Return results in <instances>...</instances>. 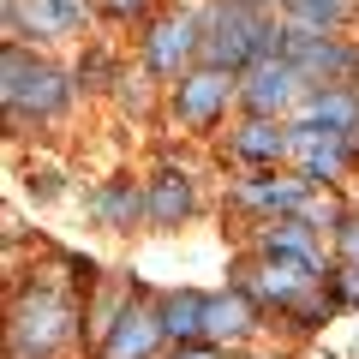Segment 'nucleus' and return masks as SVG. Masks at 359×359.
<instances>
[{
  "instance_id": "obj_1",
  "label": "nucleus",
  "mask_w": 359,
  "mask_h": 359,
  "mask_svg": "<svg viewBox=\"0 0 359 359\" xmlns=\"http://www.w3.org/2000/svg\"><path fill=\"white\" fill-rule=\"evenodd\" d=\"M204 18V42H198V66H216V72H245L252 60L282 54L287 25L269 13L264 0H216Z\"/></svg>"
},
{
  "instance_id": "obj_2",
  "label": "nucleus",
  "mask_w": 359,
  "mask_h": 359,
  "mask_svg": "<svg viewBox=\"0 0 359 359\" xmlns=\"http://www.w3.org/2000/svg\"><path fill=\"white\" fill-rule=\"evenodd\" d=\"M0 96H6V114L54 120L72 102V84H66V72H54L48 60H36V54H25L18 42H6V54H0Z\"/></svg>"
},
{
  "instance_id": "obj_3",
  "label": "nucleus",
  "mask_w": 359,
  "mask_h": 359,
  "mask_svg": "<svg viewBox=\"0 0 359 359\" xmlns=\"http://www.w3.org/2000/svg\"><path fill=\"white\" fill-rule=\"evenodd\" d=\"M72 323H78V306L60 287H30L13 311V359H54L72 341Z\"/></svg>"
},
{
  "instance_id": "obj_4",
  "label": "nucleus",
  "mask_w": 359,
  "mask_h": 359,
  "mask_svg": "<svg viewBox=\"0 0 359 359\" xmlns=\"http://www.w3.org/2000/svg\"><path fill=\"white\" fill-rule=\"evenodd\" d=\"M282 60H294L311 90H347L359 78V48H341L330 30H311V25H287Z\"/></svg>"
},
{
  "instance_id": "obj_5",
  "label": "nucleus",
  "mask_w": 359,
  "mask_h": 359,
  "mask_svg": "<svg viewBox=\"0 0 359 359\" xmlns=\"http://www.w3.org/2000/svg\"><path fill=\"white\" fill-rule=\"evenodd\" d=\"M299 96H306V78H299V66L282 60V54L252 60V66L240 72V102L252 108V114H264V120H282Z\"/></svg>"
},
{
  "instance_id": "obj_6",
  "label": "nucleus",
  "mask_w": 359,
  "mask_h": 359,
  "mask_svg": "<svg viewBox=\"0 0 359 359\" xmlns=\"http://www.w3.org/2000/svg\"><path fill=\"white\" fill-rule=\"evenodd\" d=\"M287 156L299 162V174L311 180V186H335V180L347 174V162H353V138L347 132H323V126H287Z\"/></svg>"
},
{
  "instance_id": "obj_7",
  "label": "nucleus",
  "mask_w": 359,
  "mask_h": 359,
  "mask_svg": "<svg viewBox=\"0 0 359 359\" xmlns=\"http://www.w3.org/2000/svg\"><path fill=\"white\" fill-rule=\"evenodd\" d=\"M323 276L330 269H318V264H306V257H287V252H264V264L252 269V282H240L252 299H276V306H294V299H306V294H318L323 287Z\"/></svg>"
},
{
  "instance_id": "obj_8",
  "label": "nucleus",
  "mask_w": 359,
  "mask_h": 359,
  "mask_svg": "<svg viewBox=\"0 0 359 359\" xmlns=\"http://www.w3.org/2000/svg\"><path fill=\"white\" fill-rule=\"evenodd\" d=\"M198 42H204V18L198 13H168L144 36V60H150L156 78H186V60H198Z\"/></svg>"
},
{
  "instance_id": "obj_9",
  "label": "nucleus",
  "mask_w": 359,
  "mask_h": 359,
  "mask_svg": "<svg viewBox=\"0 0 359 359\" xmlns=\"http://www.w3.org/2000/svg\"><path fill=\"white\" fill-rule=\"evenodd\" d=\"M228 96H240V72L198 66V72L180 78V90H174V114L186 120V126H216V114L228 108Z\"/></svg>"
},
{
  "instance_id": "obj_10",
  "label": "nucleus",
  "mask_w": 359,
  "mask_h": 359,
  "mask_svg": "<svg viewBox=\"0 0 359 359\" xmlns=\"http://www.w3.org/2000/svg\"><path fill=\"white\" fill-rule=\"evenodd\" d=\"M162 341H168L162 311H150V306H138V299H126V311H120V318H114V330L102 335L96 359H150Z\"/></svg>"
},
{
  "instance_id": "obj_11",
  "label": "nucleus",
  "mask_w": 359,
  "mask_h": 359,
  "mask_svg": "<svg viewBox=\"0 0 359 359\" xmlns=\"http://www.w3.org/2000/svg\"><path fill=\"white\" fill-rule=\"evenodd\" d=\"M233 198L252 210H276V216H299L311 204V180L306 174H264V180H240Z\"/></svg>"
},
{
  "instance_id": "obj_12",
  "label": "nucleus",
  "mask_w": 359,
  "mask_h": 359,
  "mask_svg": "<svg viewBox=\"0 0 359 359\" xmlns=\"http://www.w3.org/2000/svg\"><path fill=\"white\" fill-rule=\"evenodd\" d=\"M299 126H323V132H359V96L353 90H306L299 96Z\"/></svg>"
},
{
  "instance_id": "obj_13",
  "label": "nucleus",
  "mask_w": 359,
  "mask_h": 359,
  "mask_svg": "<svg viewBox=\"0 0 359 359\" xmlns=\"http://www.w3.org/2000/svg\"><path fill=\"white\" fill-rule=\"evenodd\" d=\"M257 323V299L245 294V287H233V294H216L204 311V341H245Z\"/></svg>"
},
{
  "instance_id": "obj_14",
  "label": "nucleus",
  "mask_w": 359,
  "mask_h": 359,
  "mask_svg": "<svg viewBox=\"0 0 359 359\" xmlns=\"http://www.w3.org/2000/svg\"><path fill=\"white\" fill-rule=\"evenodd\" d=\"M192 210H198L192 180H180V174H156L150 180V192H144V216H150L156 228H174V222H186Z\"/></svg>"
},
{
  "instance_id": "obj_15",
  "label": "nucleus",
  "mask_w": 359,
  "mask_h": 359,
  "mask_svg": "<svg viewBox=\"0 0 359 359\" xmlns=\"http://www.w3.org/2000/svg\"><path fill=\"white\" fill-rule=\"evenodd\" d=\"M204 311H210V299L192 294V287L168 294V299H162V330H168V341L198 347V341H204Z\"/></svg>"
},
{
  "instance_id": "obj_16",
  "label": "nucleus",
  "mask_w": 359,
  "mask_h": 359,
  "mask_svg": "<svg viewBox=\"0 0 359 359\" xmlns=\"http://www.w3.org/2000/svg\"><path fill=\"white\" fill-rule=\"evenodd\" d=\"M18 30L48 42V36H66L72 18L60 13V0H6V36H18Z\"/></svg>"
},
{
  "instance_id": "obj_17",
  "label": "nucleus",
  "mask_w": 359,
  "mask_h": 359,
  "mask_svg": "<svg viewBox=\"0 0 359 359\" xmlns=\"http://www.w3.org/2000/svg\"><path fill=\"white\" fill-rule=\"evenodd\" d=\"M233 156H245V162H282L287 156V126L282 120H264V114H252L240 132H233Z\"/></svg>"
},
{
  "instance_id": "obj_18",
  "label": "nucleus",
  "mask_w": 359,
  "mask_h": 359,
  "mask_svg": "<svg viewBox=\"0 0 359 359\" xmlns=\"http://www.w3.org/2000/svg\"><path fill=\"white\" fill-rule=\"evenodd\" d=\"M90 210H96V222H102V228H132V222L144 216V192L138 186H132V180H108L102 192L90 198Z\"/></svg>"
},
{
  "instance_id": "obj_19",
  "label": "nucleus",
  "mask_w": 359,
  "mask_h": 359,
  "mask_svg": "<svg viewBox=\"0 0 359 359\" xmlns=\"http://www.w3.org/2000/svg\"><path fill=\"white\" fill-rule=\"evenodd\" d=\"M264 252H287V257H306V264L323 269V252H318V240H311V222H306V216H276V222H264Z\"/></svg>"
},
{
  "instance_id": "obj_20",
  "label": "nucleus",
  "mask_w": 359,
  "mask_h": 359,
  "mask_svg": "<svg viewBox=\"0 0 359 359\" xmlns=\"http://www.w3.org/2000/svg\"><path fill=\"white\" fill-rule=\"evenodd\" d=\"M294 25H311V30H335L347 18V0H282Z\"/></svg>"
},
{
  "instance_id": "obj_21",
  "label": "nucleus",
  "mask_w": 359,
  "mask_h": 359,
  "mask_svg": "<svg viewBox=\"0 0 359 359\" xmlns=\"http://www.w3.org/2000/svg\"><path fill=\"white\" fill-rule=\"evenodd\" d=\"M108 78H114V60H108L102 48H90L84 66H78V84H84V90H108Z\"/></svg>"
},
{
  "instance_id": "obj_22",
  "label": "nucleus",
  "mask_w": 359,
  "mask_h": 359,
  "mask_svg": "<svg viewBox=\"0 0 359 359\" xmlns=\"http://www.w3.org/2000/svg\"><path fill=\"white\" fill-rule=\"evenodd\" d=\"M323 282L335 287V306H359V269L353 264H341L335 276H323Z\"/></svg>"
},
{
  "instance_id": "obj_23",
  "label": "nucleus",
  "mask_w": 359,
  "mask_h": 359,
  "mask_svg": "<svg viewBox=\"0 0 359 359\" xmlns=\"http://www.w3.org/2000/svg\"><path fill=\"white\" fill-rule=\"evenodd\" d=\"M335 252H341V264L359 269V216H347L341 228H335Z\"/></svg>"
},
{
  "instance_id": "obj_24",
  "label": "nucleus",
  "mask_w": 359,
  "mask_h": 359,
  "mask_svg": "<svg viewBox=\"0 0 359 359\" xmlns=\"http://www.w3.org/2000/svg\"><path fill=\"white\" fill-rule=\"evenodd\" d=\"M144 6H150V0H102V13H108V18H138Z\"/></svg>"
},
{
  "instance_id": "obj_25",
  "label": "nucleus",
  "mask_w": 359,
  "mask_h": 359,
  "mask_svg": "<svg viewBox=\"0 0 359 359\" xmlns=\"http://www.w3.org/2000/svg\"><path fill=\"white\" fill-rule=\"evenodd\" d=\"M174 359H222V353H216V347H180Z\"/></svg>"
},
{
  "instance_id": "obj_26",
  "label": "nucleus",
  "mask_w": 359,
  "mask_h": 359,
  "mask_svg": "<svg viewBox=\"0 0 359 359\" xmlns=\"http://www.w3.org/2000/svg\"><path fill=\"white\" fill-rule=\"evenodd\" d=\"M245 359H276V353H245Z\"/></svg>"
}]
</instances>
